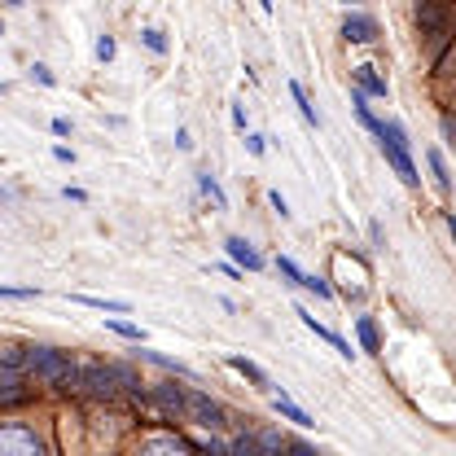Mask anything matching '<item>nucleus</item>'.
<instances>
[{
  "label": "nucleus",
  "instance_id": "11",
  "mask_svg": "<svg viewBox=\"0 0 456 456\" xmlns=\"http://www.w3.org/2000/svg\"><path fill=\"white\" fill-rule=\"evenodd\" d=\"M224 255L232 259V268H237V273H241V268H246V273H259V268H264V255H259L246 237H228Z\"/></svg>",
  "mask_w": 456,
  "mask_h": 456
},
{
  "label": "nucleus",
  "instance_id": "33",
  "mask_svg": "<svg viewBox=\"0 0 456 456\" xmlns=\"http://www.w3.org/2000/svg\"><path fill=\"white\" fill-rule=\"evenodd\" d=\"M268 207H273V211H277L281 220H289V202H285V198L277 193V189H268Z\"/></svg>",
  "mask_w": 456,
  "mask_h": 456
},
{
  "label": "nucleus",
  "instance_id": "6",
  "mask_svg": "<svg viewBox=\"0 0 456 456\" xmlns=\"http://www.w3.org/2000/svg\"><path fill=\"white\" fill-rule=\"evenodd\" d=\"M184 421L198 426L202 435H224V439H228V426H232L224 403L216 395H207V391H198V387H184Z\"/></svg>",
  "mask_w": 456,
  "mask_h": 456
},
{
  "label": "nucleus",
  "instance_id": "37",
  "mask_svg": "<svg viewBox=\"0 0 456 456\" xmlns=\"http://www.w3.org/2000/svg\"><path fill=\"white\" fill-rule=\"evenodd\" d=\"M75 127H70V118H53V136H70Z\"/></svg>",
  "mask_w": 456,
  "mask_h": 456
},
{
  "label": "nucleus",
  "instance_id": "4",
  "mask_svg": "<svg viewBox=\"0 0 456 456\" xmlns=\"http://www.w3.org/2000/svg\"><path fill=\"white\" fill-rule=\"evenodd\" d=\"M118 456H198V444L180 430V426H163V421H145L127 435V444Z\"/></svg>",
  "mask_w": 456,
  "mask_h": 456
},
{
  "label": "nucleus",
  "instance_id": "25",
  "mask_svg": "<svg viewBox=\"0 0 456 456\" xmlns=\"http://www.w3.org/2000/svg\"><path fill=\"white\" fill-rule=\"evenodd\" d=\"M281 456H325L316 444H307V439H294V435H285V448Z\"/></svg>",
  "mask_w": 456,
  "mask_h": 456
},
{
  "label": "nucleus",
  "instance_id": "12",
  "mask_svg": "<svg viewBox=\"0 0 456 456\" xmlns=\"http://www.w3.org/2000/svg\"><path fill=\"white\" fill-rule=\"evenodd\" d=\"M132 360H136V364H159L163 373H171V378H184V382H193V378H198L189 364L171 360V355H163V351H145V346H136V351H132Z\"/></svg>",
  "mask_w": 456,
  "mask_h": 456
},
{
  "label": "nucleus",
  "instance_id": "5",
  "mask_svg": "<svg viewBox=\"0 0 456 456\" xmlns=\"http://www.w3.org/2000/svg\"><path fill=\"white\" fill-rule=\"evenodd\" d=\"M75 403H97V408L123 403V391H118V382L110 373V360H97V355L79 360V395H75Z\"/></svg>",
  "mask_w": 456,
  "mask_h": 456
},
{
  "label": "nucleus",
  "instance_id": "16",
  "mask_svg": "<svg viewBox=\"0 0 456 456\" xmlns=\"http://www.w3.org/2000/svg\"><path fill=\"white\" fill-rule=\"evenodd\" d=\"M355 338H360V351L382 355V330H378V316H355Z\"/></svg>",
  "mask_w": 456,
  "mask_h": 456
},
{
  "label": "nucleus",
  "instance_id": "27",
  "mask_svg": "<svg viewBox=\"0 0 456 456\" xmlns=\"http://www.w3.org/2000/svg\"><path fill=\"white\" fill-rule=\"evenodd\" d=\"M0 298H18V303H27V298H40V289H36V285H0Z\"/></svg>",
  "mask_w": 456,
  "mask_h": 456
},
{
  "label": "nucleus",
  "instance_id": "10",
  "mask_svg": "<svg viewBox=\"0 0 456 456\" xmlns=\"http://www.w3.org/2000/svg\"><path fill=\"white\" fill-rule=\"evenodd\" d=\"M294 316H298V321H303V330H312V334H316V338H321V342H330V346H334V351H338L342 360H351V355H355V351H351V342L342 338V334H334V330H330V325H321V321H316V316H312V312H307V307H294Z\"/></svg>",
  "mask_w": 456,
  "mask_h": 456
},
{
  "label": "nucleus",
  "instance_id": "24",
  "mask_svg": "<svg viewBox=\"0 0 456 456\" xmlns=\"http://www.w3.org/2000/svg\"><path fill=\"white\" fill-rule=\"evenodd\" d=\"M141 45H145L154 57H167V49H171L167 31H159V27H145V31H141Z\"/></svg>",
  "mask_w": 456,
  "mask_h": 456
},
{
  "label": "nucleus",
  "instance_id": "18",
  "mask_svg": "<svg viewBox=\"0 0 456 456\" xmlns=\"http://www.w3.org/2000/svg\"><path fill=\"white\" fill-rule=\"evenodd\" d=\"M75 303H84V307H97V312H110V316H127V312H132V303H127V298H97V294H75Z\"/></svg>",
  "mask_w": 456,
  "mask_h": 456
},
{
  "label": "nucleus",
  "instance_id": "39",
  "mask_svg": "<svg viewBox=\"0 0 456 456\" xmlns=\"http://www.w3.org/2000/svg\"><path fill=\"white\" fill-rule=\"evenodd\" d=\"M444 220H448V232H452V241H456V211H444Z\"/></svg>",
  "mask_w": 456,
  "mask_h": 456
},
{
  "label": "nucleus",
  "instance_id": "19",
  "mask_svg": "<svg viewBox=\"0 0 456 456\" xmlns=\"http://www.w3.org/2000/svg\"><path fill=\"white\" fill-rule=\"evenodd\" d=\"M255 439H259V456H281L285 435L277 426H255Z\"/></svg>",
  "mask_w": 456,
  "mask_h": 456
},
{
  "label": "nucleus",
  "instance_id": "35",
  "mask_svg": "<svg viewBox=\"0 0 456 456\" xmlns=\"http://www.w3.org/2000/svg\"><path fill=\"white\" fill-rule=\"evenodd\" d=\"M232 127L246 136V110H241V106H232Z\"/></svg>",
  "mask_w": 456,
  "mask_h": 456
},
{
  "label": "nucleus",
  "instance_id": "22",
  "mask_svg": "<svg viewBox=\"0 0 456 456\" xmlns=\"http://www.w3.org/2000/svg\"><path fill=\"white\" fill-rule=\"evenodd\" d=\"M198 189H202V193L216 202V211H228V193L220 189V180H216L211 171H198Z\"/></svg>",
  "mask_w": 456,
  "mask_h": 456
},
{
  "label": "nucleus",
  "instance_id": "14",
  "mask_svg": "<svg viewBox=\"0 0 456 456\" xmlns=\"http://www.w3.org/2000/svg\"><path fill=\"white\" fill-rule=\"evenodd\" d=\"M0 373L27 378V342L22 338H0Z\"/></svg>",
  "mask_w": 456,
  "mask_h": 456
},
{
  "label": "nucleus",
  "instance_id": "20",
  "mask_svg": "<svg viewBox=\"0 0 456 456\" xmlns=\"http://www.w3.org/2000/svg\"><path fill=\"white\" fill-rule=\"evenodd\" d=\"M289 97H294V106H298V114H303L307 127H321V114H316V106L307 102V88H303L298 79H289Z\"/></svg>",
  "mask_w": 456,
  "mask_h": 456
},
{
  "label": "nucleus",
  "instance_id": "38",
  "mask_svg": "<svg viewBox=\"0 0 456 456\" xmlns=\"http://www.w3.org/2000/svg\"><path fill=\"white\" fill-rule=\"evenodd\" d=\"M61 193H66V198H70V202H88V193H84V189H70V184H66V189H61Z\"/></svg>",
  "mask_w": 456,
  "mask_h": 456
},
{
  "label": "nucleus",
  "instance_id": "36",
  "mask_svg": "<svg viewBox=\"0 0 456 456\" xmlns=\"http://www.w3.org/2000/svg\"><path fill=\"white\" fill-rule=\"evenodd\" d=\"M53 159H57V163H75V150H66V145H53Z\"/></svg>",
  "mask_w": 456,
  "mask_h": 456
},
{
  "label": "nucleus",
  "instance_id": "8",
  "mask_svg": "<svg viewBox=\"0 0 456 456\" xmlns=\"http://www.w3.org/2000/svg\"><path fill=\"white\" fill-rule=\"evenodd\" d=\"M378 36H382V27H378L373 13H346L342 18V40L346 45H378Z\"/></svg>",
  "mask_w": 456,
  "mask_h": 456
},
{
  "label": "nucleus",
  "instance_id": "31",
  "mask_svg": "<svg viewBox=\"0 0 456 456\" xmlns=\"http://www.w3.org/2000/svg\"><path fill=\"white\" fill-rule=\"evenodd\" d=\"M114 53H118L114 36H102V40H97V61H114Z\"/></svg>",
  "mask_w": 456,
  "mask_h": 456
},
{
  "label": "nucleus",
  "instance_id": "21",
  "mask_svg": "<svg viewBox=\"0 0 456 456\" xmlns=\"http://www.w3.org/2000/svg\"><path fill=\"white\" fill-rule=\"evenodd\" d=\"M426 163H430V171H435V184H439L444 193H452V167H448L444 150H430V154H426Z\"/></svg>",
  "mask_w": 456,
  "mask_h": 456
},
{
  "label": "nucleus",
  "instance_id": "9",
  "mask_svg": "<svg viewBox=\"0 0 456 456\" xmlns=\"http://www.w3.org/2000/svg\"><path fill=\"white\" fill-rule=\"evenodd\" d=\"M351 88H355L360 97H369V102H373V97H391L387 75H382L378 66H369V61H364V66H351Z\"/></svg>",
  "mask_w": 456,
  "mask_h": 456
},
{
  "label": "nucleus",
  "instance_id": "34",
  "mask_svg": "<svg viewBox=\"0 0 456 456\" xmlns=\"http://www.w3.org/2000/svg\"><path fill=\"white\" fill-rule=\"evenodd\" d=\"M175 150H184V154L193 150V136H189V127H180V132H175Z\"/></svg>",
  "mask_w": 456,
  "mask_h": 456
},
{
  "label": "nucleus",
  "instance_id": "28",
  "mask_svg": "<svg viewBox=\"0 0 456 456\" xmlns=\"http://www.w3.org/2000/svg\"><path fill=\"white\" fill-rule=\"evenodd\" d=\"M303 289H312L316 298H334V285L325 281V277H303Z\"/></svg>",
  "mask_w": 456,
  "mask_h": 456
},
{
  "label": "nucleus",
  "instance_id": "7",
  "mask_svg": "<svg viewBox=\"0 0 456 456\" xmlns=\"http://www.w3.org/2000/svg\"><path fill=\"white\" fill-rule=\"evenodd\" d=\"M150 417L163 421V426H175L184 421V387L175 378H163V382H150Z\"/></svg>",
  "mask_w": 456,
  "mask_h": 456
},
{
  "label": "nucleus",
  "instance_id": "40",
  "mask_svg": "<svg viewBox=\"0 0 456 456\" xmlns=\"http://www.w3.org/2000/svg\"><path fill=\"white\" fill-rule=\"evenodd\" d=\"M452 106H456V84H452Z\"/></svg>",
  "mask_w": 456,
  "mask_h": 456
},
{
  "label": "nucleus",
  "instance_id": "3",
  "mask_svg": "<svg viewBox=\"0 0 456 456\" xmlns=\"http://www.w3.org/2000/svg\"><path fill=\"white\" fill-rule=\"evenodd\" d=\"M412 27H417V40L430 57V75H444L456 53V4H444V0L412 4Z\"/></svg>",
  "mask_w": 456,
  "mask_h": 456
},
{
  "label": "nucleus",
  "instance_id": "13",
  "mask_svg": "<svg viewBox=\"0 0 456 456\" xmlns=\"http://www.w3.org/2000/svg\"><path fill=\"white\" fill-rule=\"evenodd\" d=\"M224 364L232 369V373H237V378H246L255 391H268V395H273V378H268V373H264L255 360H246V355H224Z\"/></svg>",
  "mask_w": 456,
  "mask_h": 456
},
{
  "label": "nucleus",
  "instance_id": "23",
  "mask_svg": "<svg viewBox=\"0 0 456 456\" xmlns=\"http://www.w3.org/2000/svg\"><path fill=\"white\" fill-rule=\"evenodd\" d=\"M106 330H110V334H118V338L136 342V346H145V330H141V325H132V321H118V316H106Z\"/></svg>",
  "mask_w": 456,
  "mask_h": 456
},
{
  "label": "nucleus",
  "instance_id": "29",
  "mask_svg": "<svg viewBox=\"0 0 456 456\" xmlns=\"http://www.w3.org/2000/svg\"><path fill=\"white\" fill-rule=\"evenodd\" d=\"M27 70H31V79H36V84H45V88H53V84H57V75L45 66V61H31Z\"/></svg>",
  "mask_w": 456,
  "mask_h": 456
},
{
  "label": "nucleus",
  "instance_id": "17",
  "mask_svg": "<svg viewBox=\"0 0 456 456\" xmlns=\"http://www.w3.org/2000/svg\"><path fill=\"white\" fill-rule=\"evenodd\" d=\"M228 456H259V439H255V426H241L228 435Z\"/></svg>",
  "mask_w": 456,
  "mask_h": 456
},
{
  "label": "nucleus",
  "instance_id": "2",
  "mask_svg": "<svg viewBox=\"0 0 456 456\" xmlns=\"http://www.w3.org/2000/svg\"><path fill=\"white\" fill-rule=\"evenodd\" d=\"M0 456H61L49 412H0Z\"/></svg>",
  "mask_w": 456,
  "mask_h": 456
},
{
  "label": "nucleus",
  "instance_id": "32",
  "mask_svg": "<svg viewBox=\"0 0 456 456\" xmlns=\"http://www.w3.org/2000/svg\"><path fill=\"white\" fill-rule=\"evenodd\" d=\"M246 150H250L255 159H264V150H268V141H264L259 132H246Z\"/></svg>",
  "mask_w": 456,
  "mask_h": 456
},
{
  "label": "nucleus",
  "instance_id": "30",
  "mask_svg": "<svg viewBox=\"0 0 456 456\" xmlns=\"http://www.w3.org/2000/svg\"><path fill=\"white\" fill-rule=\"evenodd\" d=\"M439 127H444V141L456 150V110H444L439 114Z\"/></svg>",
  "mask_w": 456,
  "mask_h": 456
},
{
  "label": "nucleus",
  "instance_id": "1",
  "mask_svg": "<svg viewBox=\"0 0 456 456\" xmlns=\"http://www.w3.org/2000/svg\"><path fill=\"white\" fill-rule=\"evenodd\" d=\"M27 382L57 399L79 395V355L53 342H27Z\"/></svg>",
  "mask_w": 456,
  "mask_h": 456
},
{
  "label": "nucleus",
  "instance_id": "26",
  "mask_svg": "<svg viewBox=\"0 0 456 456\" xmlns=\"http://www.w3.org/2000/svg\"><path fill=\"white\" fill-rule=\"evenodd\" d=\"M277 273H281L289 285H298V289H303V277H307V273H303V268H298L289 255H277Z\"/></svg>",
  "mask_w": 456,
  "mask_h": 456
},
{
  "label": "nucleus",
  "instance_id": "15",
  "mask_svg": "<svg viewBox=\"0 0 456 456\" xmlns=\"http://www.w3.org/2000/svg\"><path fill=\"white\" fill-rule=\"evenodd\" d=\"M273 408H277V417H281V421H294L298 430H312V426H316V417H312L307 408H298L285 391H273Z\"/></svg>",
  "mask_w": 456,
  "mask_h": 456
}]
</instances>
